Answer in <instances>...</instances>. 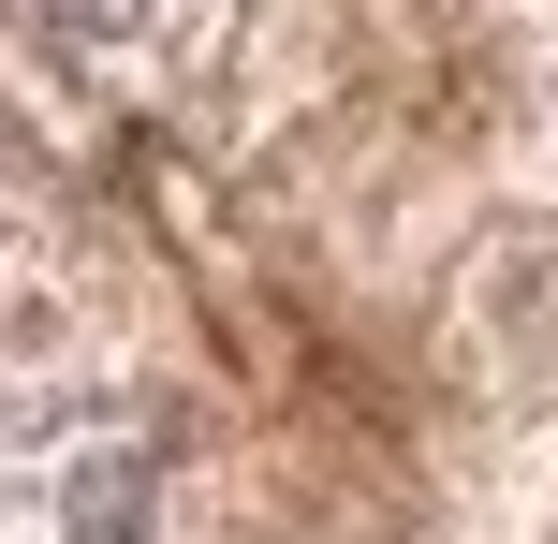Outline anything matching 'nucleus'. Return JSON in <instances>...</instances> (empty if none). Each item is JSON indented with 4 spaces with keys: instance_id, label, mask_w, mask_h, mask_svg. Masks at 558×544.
Returning <instances> with one entry per match:
<instances>
[{
    "instance_id": "2",
    "label": "nucleus",
    "mask_w": 558,
    "mask_h": 544,
    "mask_svg": "<svg viewBox=\"0 0 558 544\" xmlns=\"http://www.w3.org/2000/svg\"><path fill=\"white\" fill-rule=\"evenodd\" d=\"M471 324H485V353H500V368L558 383V235H514V251H485Z\"/></svg>"
},
{
    "instance_id": "4",
    "label": "nucleus",
    "mask_w": 558,
    "mask_h": 544,
    "mask_svg": "<svg viewBox=\"0 0 558 544\" xmlns=\"http://www.w3.org/2000/svg\"><path fill=\"white\" fill-rule=\"evenodd\" d=\"M544 147H558V88H544Z\"/></svg>"
},
{
    "instance_id": "3",
    "label": "nucleus",
    "mask_w": 558,
    "mask_h": 544,
    "mask_svg": "<svg viewBox=\"0 0 558 544\" xmlns=\"http://www.w3.org/2000/svg\"><path fill=\"white\" fill-rule=\"evenodd\" d=\"M29 15H45V29H59L74 59H147L177 0H29Z\"/></svg>"
},
{
    "instance_id": "5",
    "label": "nucleus",
    "mask_w": 558,
    "mask_h": 544,
    "mask_svg": "<svg viewBox=\"0 0 558 544\" xmlns=\"http://www.w3.org/2000/svg\"><path fill=\"white\" fill-rule=\"evenodd\" d=\"M530 544H558V516H544V530H530Z\"/></svg>"
},
{
    "instance_id": "1",
    "label": "nucleus",
    "mask_w": 558,
    "mask_h": 544,
    "mask_svg": "<svg viewBox=\"0 0 558 544\" xmlns=\"http://www.w3.org/2000/svg\"><path fill=\"white\" fill-rule=\"evenodd\" d=\"M45 516L59 544H162V442H59V471H45Z\"/></svg>"
}]
</instances>
